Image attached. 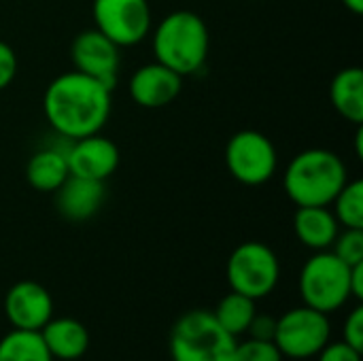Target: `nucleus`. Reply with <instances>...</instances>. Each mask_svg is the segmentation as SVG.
Masks as SVG:
<instances>
[{
	"label": "nucleus",
	"mask_w": 363,
	"mask_h": 361,
	"mask_svg": "<svg viewBox=\"0 0 363 361\" xmlns=\"http://www.w3.org/2000/svg\"><path fill=\"white\" fill-rule=\"evenodd\" d=\"M111 89L79 70L55 77L43 96V113L53 134L70 140L98 134L111 117Z\"/></svg>",
	"instance_id": "f257e3e1"
},
{
	"label": "nucleus",
	"mask_w": 363,
	"mask_h": 361,
	"mask_svg": "<svg viewBox=\"0 0 363 361\" xmlns=\"http://www.w3.org/2000/svg\"><path fill=\"white\" fill-rule=\"evenodd\" d=\"M151 49L155 62L181 77L202 70L211 49L206 21L194 11H172L153 30Z\"/></svg>",
	"instance_id": "f03ea898"
},
{
	"label": "nucleus",
	"mask_w": 363,
	"mask_h": 361,
	"mask_svg": "<svg viewBox=\"0 0 363 361\" xmlns=\"http://www.w3.org/2000/svg\"><path fill=\"white\" fill-rule=\"evenodd\" d=\"M347 181V166L338 153L306 149L287 164L283 189L296 206H330Z\"/></svg>",
	"instance_id": "7ed1b4c3"
},
{
	"label": "nucleus",
	"mask_w": 363,
	"mask_h": 361,
	"mask_svg": "<svg viewBox=\"0 0 363 361\" xmlns=\"http://www.w3.org/2000/svg\"><path fill=\"white\" fill-rule=\"evenodd\" d=\"M236 338L225 332L211 311H189L170 332L172 361H232Z\"/></svg>",
	"instance_id": "20e7f679"
},
{
	"label": "nucleus",
	"mask_w": 363,
	"mask_h": 361,
	"mask_svg": "<svg viewBox=\"0 0 363 361\" xmlns=\"http://www.w3.org/2000/svg\"><path fill=\"white\" fill-rule=\"evenodd\" d=\"M351 266L332 251H317L300 272V296L304 306L319 313H336L351 300Z\"/></svg>",
	"instance_id": "39448f33"
},
{
	"label": "nucleus",
	"mask_w": 363,
	"mask_h": 361,
	"mask_svg": "<svg viewBox=\"0 0 363 361\" xmlns=\"http://www.w3.org/2000/svg\"><path fill=\"white\" fill-rule=\"evenodd\" d=\"M228 283L232 291L251 300H262L274 291L281 279V264L277 253L257 240L238 245L228 257Z\"/></svg>",
	"instance_id": "423d86ee"
},
{
	"label": "nucleus",
	"mask_w": 363,
	"mask_h": 361,
	"mask_svg": "<svg viewBox=\"0 0 363 361\" xmlns=\"http://www.w3.org/2000/svg\"><path fill=\"white\" fill-rule=\"evenodd\" d=\"M332 323L330 315L319 313L311 306H298L277 319L272 343L283 357L311 360L330 343Z\"/></svg>",
	"instance_id": "0eeeda50"
},
{
	"label": "nucleus",
	"mask_w": 363,
	"mask_h": 361,
	"mask_svg": "<svg viewBox=\"0 0 363 361\" xmlns=\"http://www.w3.org/2000/svg\"><path fill=\"white\" fill-rule=\"evenodd\" d=\"M225 166L238 183L257 187L277 174L279 155L266 134L240 130L225 145Z\"/></svg>",
	"instance_id": "6e6552de"
},
{
	"label": "nucleus",
	"mask_w": 363,
	"mask_h": 361,
	"mask_svg": "<svg viewBox=\"0 0 363 361\" xmlns=\"http://www.w3.org/2000/svg\"><path fill=\"white\" fill-rule=\"evenodd\" d=\"M96 30L119 47H134L151 32V6L147 0H94Z\"/></svg>",
	"instance_id": "1a4fd4ad"
},
{
	"label": "nucleus",
	"mask_w": 363,
	"mask_h": 361,
	"mask_svg": "<svg viewBox=\"0 0 363 361\" xmlns=\"http://www.w3.org/2000/svg\"><path fill=\"white\" fill-rule=\"evenodd\" d=\"M119 49L121 47L115 45L100 30L89 28L74 36L70 45V60L74 64V70L100 81L113 91L119 79Z\"/></svg>",
	"instance_id": "9d476101"
},
{
	"label": "nucleus",
	"mask_w": 363,
	"mask_h": 361,
	"mask_svg": "<svg viewBox=\"0 0 363 361\" xmlns=\"http://www.w3.org/2000/svg\"><path fill=\"white\" fill-rule=\"evenodd\" d=\"M4 315L13 330L40 332L53 317V300L40 283L19 281L4 296Z\"/></svg>",
	"instance_id": "9b49d317"
},
{
	"label": "nucleus",
	"mask_w": 363,
	"mask_h": 361,
	"mask_svg": "<svg viewBox=\"0 0 363 361\" xmlns=\"http://www.w3.org/2000/svg\"><path fill=\"white\" fill-rule=\"evenodd\" d=\"M66 160L72 177L106 181L119 166V149L111 138L98 132L72 140L66 151Z\"/></svg>",
	"instance_id": "f8f14e48"
},
{
	"label": "nucleus",
	"mask_w": 363,
	"mask_h": 361,
	"mask_svg": "<svg viewBox=\"0 0 363 361\" xmlns=\"http://www.w3.org/2000/svg\"><path fill=\"white\" fill-rule=\"evenodd\" d=\"M183 77L160 62L138 66L128 83L130 98L143 109H162L179 98Z\"/></svg>",
	"instance_id": "ddd939ff"
},
{
	"label": "nucleus",
	"mask_w": 363,
	"mask_h": 361,
	"mask_svg": "<svg viewBox=\"0 0 363 361\" xmlns=\"http://www.w3.org/2000/svg\"><path fill=\"white\" fill-rule=\"evenodd\" d=\"M57 213L74 223L91 219L106 200L104 181H91L81 177H68L55 191Z\"/></svg>",
	"instance_id": "4468645a"
},
{
	"label": "nucleus",
	"mask_w": 363,
	"mask_h": 361,
	"mask_svg": "<svg viewBox=\"0 0 363 361\" xmlns=\"http://www.w3.org/2000/svg\"><path fill=\"white\" fill-rule=\"evenodd\" d=\"M40 338L53 360L74 361L89 349L87 328L72 317H51L40 330Z\"/></svg>",
	"instance_id": "2eb2a0df"
},
{
	"label": "nucleus",
	"mask_w": 363,
	"mask_h": 361,
	"mask_svg": "<svg viewBox=\"0 0 363 361\" xmlns=\"http://www.w3.org/2000/svg\"><path fill=\"white\" fill-rule=\"evenodd\" d=\"M294 230L304 247L313 251H328L340 232V223L330 206H298L294 215Z\"/></svg>",
	"instance_id": "dca6fc26"
},
{
	"label": "nucleus",
	"mask_w": 363,
	"mask_h": 361,
	"mask_svg": "<svg viewBox=\"0 0 363 361\" xmlns=\"http://www.w3.org/2000/svg\"><path fill=\"white\" fill-rule=\"evenodd\" d=\"M72 143V140H70ZM68 145L57 147V145H47L43 149H38L26 166V179L30 183L32 189L43 191V194H53L68 177V160H66V151Z\"/></svg>",
	"instance_id": "f3484780"
},
{
	"label": "nucleus",
	"mask_w": 363,
	"mask_h": 361,
	"mask_svg": "<svg viewBox=\"0 0 363 361\" xmlns=\"http://www.w3.org/2000/svg\"><path fill=\"white\" fill-rule=\"evenodd\" d=\"M330 100L340 117L362 126L363 123V70L349 66L336 72L330 85Z\"/></svg>",
	"instance_id": "a211bd4d"
},
{
	"label": "nucleus",
	"mask_w": 363,
	"mask_h": 361,
	"mask_svg": "<svg viewBox=\"0 0 363 361\" xmlns=\"http://www.w3.org/2000/svg\"><path fill=\"white\" fill-rule=\"evenodd\" d=\"M255 313H257L255 300H251L242 294H236V291H230L228 296H223L219 300L217 309L213 311L219 326L225 332H230L234 338H238L240 334H247L249 323L253 321Z\"/></svg>",
	"instance_id": "6ab92c4d"
},
{
	"label": "nucleus",
	"mask_w": 363,
	"mask_h": 361,
	"mask_svg": "<svg viewBox=\"0 0 363 361\" xmlns=\"http://www.w3.org/2000/svg\"><path fill=\"white\" fill-rule=\"evenodd\" d=\"M0 361H55L47 351L40 332L11 330L0 338Z\"/></svg>",
	"instance_id": "aec40b11"
},
{
	"label": "nucleus",
	"mask_w": 363,
	"mask_h": 361,
	"mask_svg": "<svg viewBox=\"0 0 363 361\" xmlns=\"http://www.w3.org/2000/svg\"><path fill=\"white\" fill-rule=\"evenodd\" d=\"M334 204V217L345 228L363 230V181H347L345 187L336 194L332 200Z\"/></svg>",
	"instance_id": "412c9836"
},
{
	"label": "nucleus",
	"mask_w": 363,
	"mask_h": 361,
	"mask_svg": "<svg viewBox=\"0 0 363 361\" xmlns=\"http://www.w3.org/2000/svg\"><path fill=\"white\" fill-rule=\"evenodd\" d=\"M334 255L338 260H342L347 266H355L363 262V230L355 228H345V232L336 236L334 240Z\"/></svg>",
	"instance_id": "4be33fe9"
},
{
	"label": "nucleus",
	"mask_w": 363,
	"mask_h": 361,
	"mask_svg": "<svg viewBox=\"0 0 363 361\" xmlns=\"http://www.w3.org/2000/svg\"><path fill=\"white\" fill-rule=\"evenodd\" d=\"M232 361H283V355L272 340H259L249 336L245 343L236 340Z\"/></svg>",
	"instance_id": "5701e85b"
},
{
	"label": "nucleus",
	"mask_w": 363,
	"mask_h": 361,
	"mask_svg": "<svg viewBox=\"0 0 363 361\" xmlns=\"http://www.w3.org/2000/svg\"><path fill=\"white\" fill-rule=\"evenodd\" d=\"M342 340L347 345H351L353 349L363 351V309L362 306H355L347 321H345V328H342Z\"/></svg>",
	"instance_id": "b1692460"
},
{
	"label": "nucleus",
	"mask_w": 363,
	"mask_h": 361,
	"mask_svg": "<svg viewBox=\"0 0 363 361\" xmlns=\"http://www.w3.org/2000/svg\"><path fill=\"white\" fill-rule=\"evenodd\" d=\"M317 361H362V351L353 349L345 340H340V343H328L317 353Z\"/></svg>",
	"instance_id": "393cba45"
},
{
	"label": "nucleus",
	"mask_w": 363,
	"mask_h": 361,
	"mask_svg": "<svg viewBox=\"0 0 363 361\" xmlns=\"http://www.w3.org/2000/svg\"><path fill=\"white\" fill-rule=\"evenodd\" d=\"M17 74V55L11 45L0 40V91L6 89Z\"/></svg>",
	"instance_id": "a878e982"
},
{
	"label": "nucleus",
	"mask_w": 363,
	"mask_h": 361,
	"mask_svg": "<svg viewBox=\"0 0 363 361\" xmlns=\"http://www.w3.org/2000/svg\"><path fill=\"white\" fill-rule=\"evenodd\" d=\"M274 330H277V319L270 315H257L253 317V321L249 323L247 334L251 338H259V340H272L274 338Z\"/></svg>",
	"instance_id": "bb28decb"
},
{
	"label": "nucleus",
	"mask_w": 363,
	"mask_h": 361,
	"mask_svg": "<svg viewBox=\"0 0 363 361\" xmlns=\"http://www.w3.org/2000/svg\"><path fill=\"white\" fill-rule=\"evenodd\" d=\"M351 298L362 300L363 298V262L351 266Z\"/></svg>",
	"instance_id": "cd10ccee"
},
{
	"label": "nucleus",
	"mask_w": 363,
	"mask_h": 361,
	"mask_svg": "<svg viewBox=\"0 0 363 361\" xmlns=\"http://www.w3.org/2000/svg\"><path fill=\"white\" fill-rule=\"evenodd\" d=\"M342 4H345L351 13H355V15H362L363 13V0H342Z\"/></svg>",
	"instance_id": "c85d7f7f"
}]
</instances>
